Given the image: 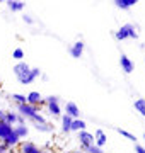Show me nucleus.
Instances as JSON below:
<instances>
[{"instance_id":"nucleus-1","label":"nucleus","mask_w":145,"mask_h":153,"mask_svg":"<svg viewBox=\"0 0 145 153\" xmlns=\"http://www.w3.org/2000/svg\"><path fill=\"white\" fill-rule=\"evenodd\" d=\"M114 38L118 41H123V39H138V33H137V29H135L133 24H125L121 27L118 29L116 33H114Z\"/></svg>"},{"instance_id":"nucleus-2","label":"nucleus","mask_w":145,"mask_h":153,"mask_svg":"<svg viewBox=\"0 0 145 153\" xmlns=\"http://www.w3.org/2000/svg\"><path fill=\"white\" fill-rule=\"evenodd\" d=\"M17 111H19V114L22 116L24 119H29V121H33L39 114V107H34V105H29V104L17 105Z\"/></svg>"},{"instance_id":"nucleus-3","label":"nucleus","mask_w":145,"mask_h":153,"mask_svg":"<svg viewBox=\"0 0 145 153\" xmlns=\"http://www.w3.org/2000/svg\"><path fill=\"white\" fill-rule=\"evenodd\" d=\"M31 71V66L26 63V61H19V63H16L14 65V75L17 76V80L21 82L22 78H26L28 76V73Z\"/></svg>"},{"instance_id":"nucleus-4","label":"nucleus","mask_w":145,"mask_h":153,"mask_svg":"<svg viewBox=\"0 0 145 153\" xmlns=\"http://www.w3.org/2000/svg\"><path fill=\"white\" fill-rule=\"evenodd\" d=\"M78 143H80V148H89L94 145V134L92 133H89L87 129H84V131H78Z\"/></svg>"},{"instance_id":"nucleus-5","label":"nucleus","mask_w":145,"mask_h":153,"mask_svg":"<svg viewBox=\"0 0 145 153\" xmlns=\"http://www.w3.org/2000/svg\"><path fill=\"white\" fill-rule=\"evenodd\" d=\"M63 114L70 116L72 119H78L80 117V109H78V105L75 104V102H67L65 104V112Z\"/></svg>"},{"instance_id":"nucleus-6","label":"nucleus","mask_w":145,"mask_h":153,"mask_svg":"<svg viewBox=\"0 0 145 153\" xmlns=\"http://www.w3.org/2000/svg\"><path fill=\"white\" fill-rule=\"evenodd\" d=\"M28 104L29 105H34V107H39V105L43 104V95L39 92H36V90H33V92H29L28 95Z\"/></svg>"},{"instance_id":"nucleus-7","label":"nucleus","mask_w":145,"mask_h":153,"mask_svg":"<svg viewBox=\"0 0 145 153\" xmlns=\"http://www.w3.org/2000/svg\"><path fill=\"white\" fill-rule=\"evenodd\" d=\"M120 65H121V70L125 71V73H132V71L135 70L133 61L130 60L126 55H121V56H120Z\"/></svg>"},{"instance_id":"nucleus-8","label":"nucleus","mask_w":145,"mask_h":153,"mask_svg":"<svg viewBox=\"0 0 145 153\" xmlns=\"http://www.w3.org/2000/svg\"><path fill=\"white\" fill-rule=\"evenodd\" d=\"M84 48H85L84 41H77V43L72 44V48H70V55L78 60V58H82V55H84Z\"/></svg>"},{"instance_id":"nucleus-9","label":"nucleus","mask_w":145,"mask_h":153,"mask_svg":"<svg viewBox=\"0 0 145 153\" xmlns=\"http://www.w3.org/2000/svg\"><path fill=\"white\" fill-rule=\"evenodd\" d=\"M106 143H108L106 133L102 131V129H96V133H94V145L96 146H99V148H102Z\"/></svg>"},{"instance_id":"nucleus-10","label":"nucleus","mask_w":145,"mask_h":153,"mask_svg":"<svg viewBox=\"0 0 145 153\" xmlns=\"http://www.w3.org/2000/svg\"><path fill=\"white\" fill-rule=\"evenodd\" d=\"M22 153H45V150H41L38 145H34L33 141H26L22 143V146H21Z\"/></svg>"},{"instance_id":"nucleus-11","label":"nucleus","mask_w":145,"mask_h":153,"mask_svg":"<svg viewBox=\"0 0 145 153\" xmlns=\"http://www.w3.org/2000/svg\"><path fill=\"white\" fill-rule=\"evenodd\" d=\"M39 75H41V70H39V68H31V71L28 73V76H26V78H22L19 83H22V85H29V83H33Z\"/></svg>"},{"instance_id":"nucleus-12","label":"nucleus","mask_w":145,"mask_h":153,"mask_svg":"<svg viewBox=\"0 0 145 153\" xmlns=\"http://www.w3.org/2000/svg\"><path fill=\"white\" fill-rule=\"evenodd\" d=\"M46 109L53 117H58L61 116V107H60V102H46Z\"/></svg>"},{"instance_id":"nucleus-13","label":"nucleus","mask_w":145,"mask_h":153,"mask_svg":"<svg viewBox=\"0 0 145 153\" xmlns=\"http://www.w3.org/2000/svg\"><path fill=\"white\" fill-rule=\"evenodd\" d=\"M14 134H16L19 140H22L29 134V128L26 124H16L14 126Z\"/></svg>"},{"instance_id":"nucleus-14","label":"nucleus","mask_w":145,"mask_h":153,"mask_svg":"<svg viewBox=\"0 0 145 153\" xmlns=\"http://www.w3.org/2000/svg\"><path fill=\"white\" fill-rule=\"evenodd\" d=\"M113 4H114V5L118 7V9H121V10H128V9L135 7L137 0H114Z\"/></svg>"},{"instance_id":"nucleus-15","label":"nucleus","mask_w":145,"mask_h":153,"mask_svg":"<svg viewBox=\"0 0 145 153\" xmlns=\"http://www.w3.org/2000/svg\"><path fill=\"white\" fill-rule=\"evenodd\" d=\"M12 133H14L12 126H9L7 123H0V141H4L7 136H10Z\"/></svg>"},{"instance_id":"nucleus-16","label":"nucleus","mask_w":145,"mask_h":153,"mask_svg":"<svg viewBox=\"0 0 145 153\" xmlns=\"http://www.w3.org/2000/svg\"><path fill=\"white\" fill-rule=\"evenodd\" d=\"M24 5H26V4L21 2V0H9V2H7V7H9L12 12H21L24 9Z\"/></svg>"},{"instance_id":"nucleus-17","label":"nucleus","mask_w":145,"mask_h":153,"mask_svg":"<svg viewBox=\"0 0 145 153\" xmlns=\"http://www.w3.org/2000/svg\"><path fill=\"white\" fill-rule=\"evenodd\" d=\"M87 124H85V121H82L80 117L78 119H72V126H70V131H84Z\"/></svg>"},{"instance_id":"nucleus-18","label":"nucleus","mask_w":145,"mask_h":153,"mask_svg":"<svg viewBox=\"0 0 145 153\" xmlns=\"http://www.w3.org/2000/svg\"><path fill=\"white\" fill-rule=\"evenodd\" d=\"M70 126H72V117L67 114H61V131L70 133Z\"/></svg>"},{"instance_id":"nucleus-19","label":"nucleus","mask_w":145,"mask_h":153,"mask_svg":"<svg viewBox=\"0 0 145 153\" xmlns=\"http://www.w3.org/2000/svg\"><path fill=\"white\" fill-rule=\"evenodd\" d=\"M17 117H19V114H17V112H10V111H7L5 121H4V123H7L9 126H12V128H14V126L17 124Z\"/></svg>"},{"instance_id":"nucleus-20","label":"nucleus","mask_w":145,"mask_h":153,"mask_svg":"<svg viewBox=\"0 0 145 153\" xmlns=\"http://www.w3.org/2000/svg\"><path fill=\"white\" fill-rule=\"evenodd\" d=\"M2 143H5V145H7L9 148H12V146H16V145H19V143H21V140H19V138H17L16 134L12 133L10 136H7V138H5V140H4Z\"/></svg>"},{"instance_id":"nucleus-21","label":"nucleus","mask_w":145,"mask_h":153,"mask_svg":"<svg viewBox=\"0 0 145 153\" xmlns=\"http://www.w3.org/2000/svg\"><path fill=\"white\" fill-rule=\"evenodd\" d=\"M133 107L137 112H140L142 116H145V99H137L133 102Z\"/></svg>"},{"instance_id":"nucleus-22","label":"nucleus","mask_w":145,"mask_h":153,"mask_svg":"<svg viewBox=\"0 0 145 153\" xmlns=\"http://www.w3.org/2000/svg\"><path fill=\"white\" fill-rule=\"evenodd\" d=\"M12 102H16L17 105H22V104H28V97L22 95V94H12Z\"/></svg>"},{"instance_id":"nucleus-23","label":"nucleus","mask_w":145,"mask_h":153,"mask_svg":"<svg viewBox=\"0 0 145 153\" xmlns=\"http://www.w3.org/2000/svg\"><path fill=\"white\" fill-rule=\"evenodd\" d=\"M116 131L120 133L121 136H125V138H126V140H130V141H133V143L137 141V136H135V134H132V133H130V131H126V129H121V128H118Z\"/></svg>"},{"instance_id":"nucleus-24","label":"nucleus","mask_w":145,"mask_h":153,"mask_svg":"<svg viewBox=\"0 0 145 153\" xmlns=\"http://www.w3.org/2000/svg\"><path fill=\"white\" fill-rule=\"evenodd\" d=\"M12 58L19 63V61H22V58H24V49H21V48H16L14 51H12Z\"/></svg>"},{"instance_id":"nucleus-25","label":"nucleus","mask_w":145,"mask_h":153,"mask_svg":"<svg viewBox=\"0 0 145 153\" xmlns=\"http://www.w3.org/2000/svg\"><path fill=\"white\" fill-rule=\"evenodd\" d=\"M34 128L38 129V131L41 133H50L53 128H51V124H48V123H43V124H34Z\"/></svg>"},{"instance_id":"nucleus-26","label":"nucleus","mask_w":145,"mask_h":153,"mask_svg":"<svg viewBox=\"0 0 145 153\" xmlns=\"http://www.w3.org/2000/svg\"><path fill=\"white\" fill-rule=\"evenodd\" d=\"M84 153H104L102 152V148H99V146H96V145H92V146H89V148H80Z\"/></svg>"},{"instance_id":"nucleus-27","label":"nucleus","mask_w":145,"mask_h":153,"mask_svg":"<svg viewBox=\"0 0 145 153\" xmlns=\"http://www.w3.org/2000/svg\"><path fill=\"white\" fill-rule=\"evenodd\" d=\"M9 150H10V148L7 146L5 143H2V141H0V153H9Z\"/></svg>"},{"instance_id":"nucleus-28","label":"nucleus","mask_w":145,"mask_h":153,"mask_svg":"<svg viewBox=\"0 0 145 153\" xmlns=\"http://www.w3.org/2000/svg\"><path fill=\"white\" fill-rule=\"evenodd\" d=\"M135 153H145V148L142 145H135Z\"/></svg>"},{"instance_id":"nucleus-29","label":"nucleus","mask_w":145,"mask_h":153,"mask_svg":"<svg viewBox=\"0 0 145 153\" xmlns=\"http://www.w3.org/2000/svg\"><path fill=\"white\" fill-rule=\"evenodd\" d=\"M22 19H24V22H26V24H33V17H31V16H28V14H26V16H24L22 17Z\"/></svg>"},{"instance_id":"nucleus-30","label":"nucleus","mask_w":145,"mask_h":153,"mask_svg":"<svg viewBox=\"0 0 145 153\" xmlns=\"http://www.w3.org/2000/svg\"><path fill=\"white\" fill-rule=\"evenodd\" d=\"M5 114H7V111L0 109V123H4V121H5Z\"/></svg>"},{"instance_id":"nucleus-31","label":"nucleus","mask_w":145,"mask_h":153,"mask_svg":"<svg viewBox=\"0 0 145 153\" xmlns=\"http://www.w3.org/2000/svg\"><path fill=\"white\" fill-rule=\"evenodd\" d=\"M72 153H82V152H72Z\"/></svg>"},{"instance_id":"nucleus-32","label":"nucleus","mask_w":145,"mask_h":153,"mask_svg":"<svg viewBox=\"0 0 145 153\" xmlns=\"http://www.w3.org/2000/svg\"><path fill=\"white\" fill-rule=\"evenodd\" d=\"M63 153H72V152H63Z\"/></svg>"},{"instance_id":"nucleus-33","label":"nucleus","mask_w":145,"mask_h":153,"mask_svg":"<svg viewBox=\"0 0 145 153\" xmlns=\"http://www.w3.org/2000/svg\"><path fill=\"white\" fill-rule=\"evenodd\" d=\"M144 140H145V133H144Z\"/></svg>"},{"instance_id":"nucleus-34","label":"nucleus","mask_w":145,"mask_h":153,"mask_svg":"<svg viewBox=\"0 0 145 153\" xmlns=\"http://www.w3.org/2000/svg\"><path fill=\"white\" fill-rule=\"evenodd\" d=\"M144 148H145V145H144Z\"/></svg>"},{"instance_id":"nucleus-35","label":"nucleus","mask_w":145,"mask_h":153,"mask_svg":"<svg viewBox=\"0 0 145 153\" xmlns=\"http://www.w3.org/2000/svg\"><path fill=\"white\" fill-rule=\"evenodd\" d=\"M0 4H2V2H0Z\"/></svg>"}]
</instances>
